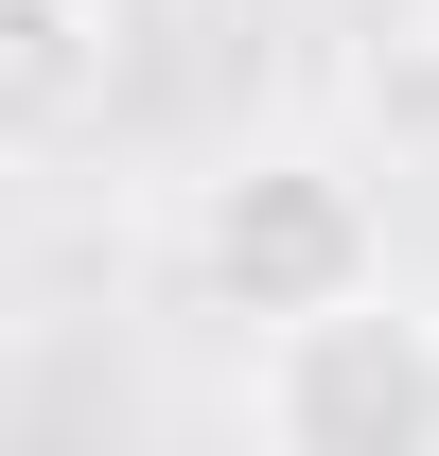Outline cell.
I'll list each match as a JSON object with an SVG mask.
<instances>
[{"label": "cell", "instance_id": "6da1fadb", "mask_svg": "<svg viewBox=\"0 0 439 456\" xmlns=\"http://www.w3.org/2000/svg\"><path fill=\"white\" fill-rule=\"evenodd\" d=\"M194 281H211V316H246V351L299 334V316H352V298L386 281L369 175L317 159V141H246V159L194 193Z\"/></svg>", "mask_w": 439, "mask_h": 456}, {"label": "cell", "instance_id": "7a4b0ae2", "mask_svg": "<svg viewBox=\"0 0 439 456\" xmlns=\"http://www.w3.org/2000/svg\"><path fill=\"white\" fill-rule=\"evenodd\" d=\"M246 439L264 456H439V298L369 281L352 316L246 351Z\"/></svg>", "mask_w": 439, "mask_h": 456}, {"label": "cell", "instance_id": "3957f363", "mask_svg": "<svg viewBox=\"0 0 439 456\" xmlns=\"http://www.w3.org/2000/svg\"><path fill=\"white\" fill-rule=\"evenodd\" d=\"M106 70H123L106 0H0V175L70 159V141L106 123Z\"/></svg>", "mask_w": 439, "mask_h": 456}]
</instances>
